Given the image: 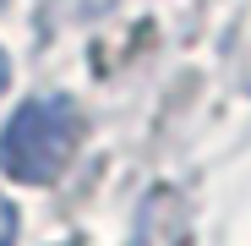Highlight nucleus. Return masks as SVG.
I'll return each instance as SVG.
<instances>
[{
    "label": "nucleus",
    "mask_w": 251,
    "mask_h": 246,
    "mask_svg": "<svg viewBox=\"0 0 251 246\" xmlns=\"http://www.w3.org/2000/svg\"><path fill=\"white\" fill-rule=\"evenodd\" d=\"M82 148V109L71 93H33L0 126V170L22 186H55Z\"/></svg>",
    "instance_id": "nucleus-1"
},
{
    "label": "nucleus",
    "mask_w": 251,
    "mask_h": 246,
    "mask_svg": "<svg viewBox=\"0 0 251 246\" xmlns=\"http://www.w3.org/2000/svg\"><path fill=\"white\" fill-rule=\"evenodd\" d=\"M17 208H11V197H0V246H17Z\"/></svg>",
    "instance_id": "nucleus-2"
},
{
    "label": "nucleus",
    "mask_w": 251,
    "mask_h": 246,
    "mask_svg": "<svg viewBox=\"0 0 251 246\" xmlns=\"http://www.w3.org/2000/svg\"><path fill=\"white\" fill-rule=\"evenodd\" d=\"M11 88V60H6V50H0V93Z\"/></svg>",
    "instance_id": "nucleus-3"
}]
</instances>
